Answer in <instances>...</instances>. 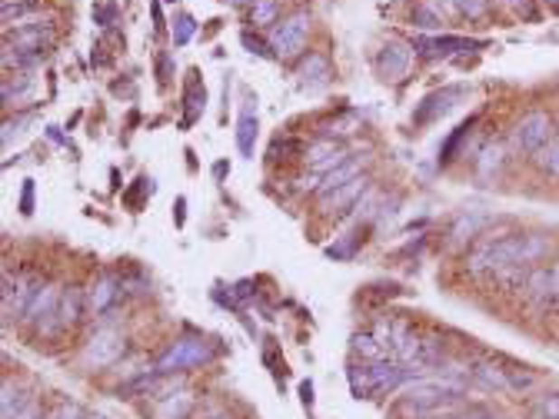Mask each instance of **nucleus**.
I'll list each match as a JSON object with an SVG mask.
<instances>
[{
	"label": "nucleus",
	"instance_id": "2eb2a0df",
	"mask_svg": "<svg viewBox=\"0 0 559 419\" xmlns=\"http://www.w3.org/2000/svg\"><path fill=\"white\" fill-rule=\"evenodd\" d=\"M253 144H257V103L247 100L240 107L237 120V147L243 157H253Z\"/></svg>",
	"mask_w": 559,
	"mask_h": 419
},
{
	"label": "nucleus",
	"instance_id": "f8f14e48",
	"mask_svg": "<svg viewBox=\"0 0 559 419\" xmlns=\"http://www.w3.org/2000/svg\"><path fill=\"white\" fill-rule=\"evenodd\" d=\"M83 309H87V293L81 287H67L61 293V307H57V323L53 329H71L81 323Z\"/></svg>",
	"mask_w": 559,
	"mask_h": 419
},
{
	"label": "nucleus",
	"instance_id": "4468645a",
	"mask_svg": "<svg viewBox=\"0 0 559 419\" xmlns=\"http://www.w3.org/2000/svg\"><path fill=\"white\" fill-rule=\"evenodd\" d=\"M207 110V87L200 81V73L194 71L190 73V81H186V93H184V127L190 123H197Z\"/></svg>",
	"mask_w": 559,
	"mask_h": 419
},
{
	"label": "nucleus",
	"instance_id": "5701e85b",
	"mask_svg": "<svg viewBox=\"0 0 559 419\" xmlns=\"http://www.w3.org/2000/svg\"><path fill=\"white\" fill-rule=\"evenodd\" d=\"M533 160V167H536L539 174L553 176V180H559V137H553L543 150H536V154L529 157Z\"/></svg>",
	"mask_w": 559,
	"mask_h": 419
},
{
	"label": "nucleus",
	"instance_id": "bb28decb",
	"mask_svg": "<svg viewBox=\"0 0 559 419\" xmlns=\"http://www.w3.org/2000/svg\"><path fill=\"white\" fill-rule=\"evenodd\" d=\"M473 123H477V117H469V120H466L463 127H456V133L443 144V150H440V167L453 164V160H456V150H460V144H463L466 137H469V130H473Z\"/></svg>",
	"mask_w": 559,
	"mask_h": 419
},
{
	"label": "nucleus",
	"instance_id": "393cba45",
	"mask_svg": "<svg viewBox=\"0 0 559 419\" xmlns=\"http://www.w3.org/2000/svg\"><path fill=\"white\" fill-rule=\"evenodd\" d=\"M27 399H31V396H24L21 386H14L11 379H4V396H0V419H14L24 406H27Z\"/></svg>",
	"mask_w": 559,
	"mask_h": 419
},
{
	"label": "nucleus",
	"instance_id": "f03ea898",
	"mask_svg": "<svg viewBox=\"0 0 559 419\" xmlns=\"http://www.w3.org/2000/svg\"><path fill=\"white\" fill-rule=\"evenodd\" d=\"M556 137V120L546 110H529L516 120V127L509 130V150L519 157H533L536 150L549 144Z\"/></svg>",
	"mask_w": 559,
	"mask_h": 419
},
{
	"label": "nucleus",
	"instance_id": "ddd939ff",
	"mask_svg": "<svg viewBox=\"0 0 559 419\" xmlns=\"http://www.w3.org/2000/svg\"><path fill=\"white\" fill-rule=\"evenodd\" d=\"M194 403H197V396L190 389H174V393L156 399L154 419H186L194 413Z\"/></svg>",
	"mask_w": 559,
	"mask_h": 419
},
{
	"label": "nucleus",
	"instance_id": "72a5a7b5",
	"mask_svg": "<svg viewBox=\"0 0 559 419\" xmlns=\"http://www.w3.org/2000/svg\"><path fill=\"white\" fill-rule=\"evenodd\" d=\"M41 416H43V413H41V399L31 396V399H27V406H24L14 419H41Z\"/></svg>",
	"mask_w": 559,
	"mask_h": 419
},
{
	"label": "nucleus",
	"instance_id": "79ce46f5",
	"mask_svg": "<svg viewBox=\"0 0 559 419\" xmlns=\"http://www.w3.org/2000/svg\"><path fill=\"white\" fill-rule=\"evenodd\" d=\"M300 393H303V403L310 406V403H313V396H310V393H313V386H310V383H303V386H300Z\"/></svg>",
	"mask_w": 559,
	"mask_h": 419
},
{
	"label": "nucleus",
	"instance_id": "37998d69",
	"mask_svg": "<svg viewBox=\"0 0 559 419\" xmlns=\"http://www.w3.org/2000/svg\"><path fill=\"white\" fill-rule=\"evenodd\" d=\"M213 174H217V176L230 174V164H223V160H220V164H217V167H213Z\"/></svg>",
	"mask_w": 559,
	"mask_h": 419
},
{
	"label": "nucleus",
	"instance_id": "2f4dec72",
	"mask_svg": "<svg viewBox=\"0 0 559 419\" xmlns=\"http://www.w3.org/2000/svg\"><path fill=\"white\" fill-rule=\"evenodd\" d=\"M333 150H340V147L333 144V140H317V144H313V147H307V154H303V157H307V167L320 164L323 157H330Z\"/></svg>",
	"mask_w": 559,
	"mask_h": 419
},
{
	"label": "nucleus",
	"instance_id": "423d86ee",
	"mask_svg": "<svg viewBox=\"0 0 559 419\" xmlns=\"http://www.w3.org/2000/svg\"><path fill=\"white\" fill-rule=\"evenodd\" d=\"M366 190H370V176L363 174V176H356V180H350V184L336 186L333 194H323L320 206H317V214L320 216H340L343 210H353V204H356Z\"/></svg>",
	"mask_w": 559,
	"mask_h": 419
},
{
	"label": "nucleus",
	"instance_id": "58836bf2",
	"mask_svg": "<svg viewBox=\"0 0 559 419\" xmlns=\"http://www.w3.org/2000/svg\"><path fill=\"white\" fill-rule=\"evenodd\" d=\"M509 7H516L523 17H533V7H529V0H507Z\"/></svg>",
	"mask_w": 559,
	"mask_h": 419
},
{
	"label": "nucleus",
	"instance_id": "8fccbe9b",
	"mask_svg": "<svg viewBox=\"0 0 559 419\" xmlns=\"http://www.w3.org/2000/svg\"><path fill=\"white\" fill-rule=\"evenodd\" d=\"M553 309H559V300H556V307H553Z\"/></svg>",
	"mask_w": 559,
	"mask_h": 419
},
{
	"label": "nucleus",
	"instance_id": "a19ab883",
	"mask_svg": "<svg viewBox=\"0 0 559 419\" xmlns=\"http://www.w3.org/2000/svg\"><path fill=\"white\" fill-rule=\"evenodd\" d=\"M184 206H186V200L180 196V200H176V226H184Z\"/></svg>",
	"mask_w": 559,
	"mask_h": 419
},
{
	"label": "nucleus",
	"instance_id": "0eeeda50",
	"mask_svg": "<svg viewBox=\"0 0 559 419\" xmlns=\"http://www.w3.org/2000/svg\"><path fill=\"white\" fill-rule=\"evenodd\" d=\"M413 43H403V41H390L384 43V51L376 57V67L384 73V81H403L410 67H413Z\"/></svg>",
	"mask_w": 559,
	"mask_h": 419
},
{
	"label": "nucleus",
	"instance_id": "c03bdc74",
	"mask_svg": "<svg viewBox=\"0 0 559 419\" xmlns=\"http://www.w3.org/2000/svg\"><path fill=\"white\" fill-rule=\"evenodd\" d=\"M210 419H233L230 413H217V416H210Z\"/></svg>",
	"mask_w": 559,
	"mask_h": 419
},
{
	"label": "nucleus",
	"instance_id": "7c9ffc66",
	"mask_svg": "<svg viewBox=\"0 0 559 419\" xmlns=\"http://www.w3.org/2000/svg\"><path fill=\"white\" fill-rule=\"evenodd\" d=\"M446 11L450 14H466V17H483V11H487V0H446Z\"/></svg>",
	"mask_w": 559,
	"mask_h": 419
},
{
	"label": "nucleus",
	"instance_id": "dca6fc26",
	"mask_svg": "<svg viewBox=\"0 0 559 419\" xmlns=\"http://www.w3.org/2000/svg\"><path fill=\"white\" fill-rule=\"evenodd\" d=\"M297 77H300L303 87H323V83H330L333 71H330L327 53H307V61L300 63Z\"/></svg>",
	"mask_w": 559,
	"mask_h": 419
},
{
	"label": "nucleus",
	"instance_id": "09e8293b",
	"mask_svg": "<svg viewBox=\"0 0 559 419\" xmlns=\"http://www.w3.org/2000/svg\"><path fill=\"white\" fill-rule=\"evenodd\" d=\"M556 137H559V123H556Z\"/></svg>",
	"mask_w": 559,
	"mask_h": 419
},
{
	"label": "nucleus",
	"instance_id": "49530a36",
	"mask_svg": "<svg viewBox=\"0 0 559 419\" xmlns=\"http://www.w3.org/2000/svg\"><path fill=\"white\" fill-rule=\"evenodd\" d=\"M83 419H104V416H100V413H90V416H83Z\"/></svg>",
	"mask_w": 559,
	"mask_h": 419
},
{
	"label": "nucleus",
	"instance_id": "ea45409f",
	"mask_svg": "<svg viewBox=\"0 0 559 419\" xmlns=\"http://www.w3.org/2000/svg\"><path fill=\"white\" fill-rule=\"evenodd\" d=\"M150 14H154V27H156V31H160V27H164V14H160V0H154V4H150Z\"/></svg>",
	"mask_w": 559,
	"mask_h": 419
},
{
	"label": "nucleus",
	"instance_id": "e433bc0d",
	"mask_svg": "<svg viewBox=\"0 0 559 419\" xmlns=\"http://www.w3.org/2000/svg\"><path fill=\"white\" fill-rule=\"evenodd\" d=\"M243 43H247V47H250V51H253V53H260V57H277V53L267 51V47H263V43H260V41H253L250 33H243Z\"/></svg>",
	"mask_w": 559,
	"mask_h": 419
},
{
	"label": "nucleus",
	"instance_id": "c756f323",
	"mask_svg": "<svg viewBox=\"0 0 559 419\" xmlns=\"http://www.w3.org/2000/svg\"><path fill=\"white\" fill-rule=\"evenodd\" d=\"M533 413H536L539 419H559V393H543V396H536Z\"/></svg>",
	"mask_w": 559,
	"mask_h": 419
},
{
	"label": "nucleus",
	"instance_id": "de8ad7c7",
	"mask_svg": "<svg viewBox=\"0 0 559 419\" xmlns=\"http://www.w3.org/2000/svg\"><path fill=\"white\" fill-rule=\"evenodd\" d=\"M230 4H247V0H230Z\"/></svg>",
	"mask_w": 559,
	"mask_h": 419
},
{
	"label": "nucleus",
	"instance_id": "c9c22d12",
	"mask_svg": "<svg viewBox=\"0 0 559 419\" xmlns=\"http://www.w3.org/2000/svg\"><path fill=\"white\" fill-rule=\"evenodd\" d=\"M114 17H117V7H97V11H93V21L104 24V27L114 21Z\"/></svg>",
	"mask_w": 559,
	"mask_h": 419
},
{
	"label": "nucleus",
	"instance_id": "412c9836",
	"mask_svg": "<svg viewBox=\"0 0 559 419\" xmlns=\"http://www.w3.org/2000/svg\"><path fill=\"white\" fill-rule=\"evenodd\" d=\"M356 176H363V160H356V157H350L343 167H336V170H330V174L323 176V184H320V196L323 194H333L336 186L343 184H350V180H356Z\"/></svg>",
	"mask_w": 559,
	"mask_h": 419
},
{
	"label": "nucleus",
	"instance_id": "f257e3e1",
	"mask_svg": "<svg viewBox=\"0 0 559 419\" xmlns=\"http://www.w3.org/2000/svg\"><path fill=\"white\" fill-rule=\"evenodd\" d=\"M213 359H217V347H213L210 339L190 337V339H176L174 347L166 349L154 367L160 376H174V373H190V369L210 367Z\"/></svg>",
	"mask_w": 559,
	"mask_h": 419
},
{
	"label": "nucleus",
	"instance_id": "1a4fd4ad",
	"mask_svg": "<svg viewBox=\"0 0 559 419\" xmlns=\"http://www.w3.org/2000/svg\"><path fill=\"white\" fill-rule=\"evenodd\" d=\"M413 51L423 57V61H433V57H450V53H460V51H473V47H483L479 41H466V37H413Z\"/></svg>",
	"mask_w": 559,
	"mask_h": 419
},
{
	"label": "nucleus",
	"instance_id": "a18cd8bd",
	"mask_svg": "<svg viewBox=\"0 0 559 419\" xmlns=\"http://www.w3.org/2000/svg\"><path fill=\"white\" fill-rule=\"evenodd\" d=\"M41 419H57V409H53V413H43Z\"/></svg>",
	"mask_w": 559,
	"mask_h": 419
},
{
	"label": "nucleus",
	"instance_id": "39448f33",
	"mask_svg": "<svg viewBox=\"0 0 559 419\" xmlns=\"http://www.w3.org/2000/svg\"><path fill=\"white\" fill-rule=\"evenodd\" d=\"M61 287L53 283H41V290L33 293L31 307L24 313V323L27 327H37L41 333H53V323H57V307H61Z\"/></svg>",
	"mask_w": 559,
	"mask_h": 419
},
{
	"label": "nucleus",
	"instance_id": "f704fd0d",
	"mask_svg": "<svg viewBox=\"0 0 559 419\" xmlns=\"http://www.w3.org/2000/svg\"><path fill=\"white\" fill-rule=\"evenodd\" d=\"M489 416V409L483 406H466L463 413H456V416H446V419H487Z\"/></svg>",
	"mask_w": 559,
	"mask_h": 419
},
{
	"label": "nucleus",
	"instance_id": "a211bd4d",
	"mask_svg": "<svg viewBox=\"0 0 559 419\" xmlns=\"http://www.w3.org/2000/svg\"><path fill=\"white\" fill-rule=\"evenodd\" d=\"M483 226H487V216H477V214L456 216L453 226H450V243H453V246L473 243V240L483 233Z\"/></svg>",
	"mask_w": 559,
	"mask_h": 419
},
{
	"label": "nucleus",
	"instance_id": "20e7f679",
	"mask_svg": "<svg viewBox=\"0 0 559 419\" xmlns=\"http://www.w3.org/2000/svg\"><path fill=\"white\" fill-rule=\"evenodd\" d=\"M124 347H127V337L120 329L100 327L90 339H87V347H83V367L87 369L114 367L117 359L124 357Z\"/></svg>",
	"mask_w": 559,
	"mask_h": 419
},
{
	"label": "nucleus",
	"instance_id": "9b49d317",
	"mask_svg": "<svg viewBox=\"0 0 559 419\" xmlns=\"http://www.w3.org/2000/svg\"><path fill=\"white\" fill-rule=\"evenodd\" d=\"M120 290H124V280H117V276H100V280L87 290V313H93V317L107 313V309L117 303Z\"/></svg>",
	"mask_w": 559,
	"mask_h": 419
},
{
	"label": "nucleus",
	"instance_id": "4c0bfd02",
	"mask_svg": "<svg viewBox=\"0 0 559 419\" xmlns=\"http://www.w3.org/2000/svg\"><path fill=\"white\" fill-rule=\"evenodd\" d=\"M31 206H33V184L27 180V184H24V196H21V210L24 214H31Z\"/></svg>",
	"mask_w": 559,
	"mask_h": 419
},
{
	"label": "nucleus",
	"instance_id": "a878e982",
	"mask_svg": "<svg viewBox=\"0 0 559 419\" xmlns=\"http://www.w3.org/2000/svg\"><path fill=\"white\" fill-rule=\"evenodd\" d=\"M280 17V0H253L250 4V24L253 27H270Z\"/></svg>",
	"mask_w": 559,
	"mask_h": 419
},
{
	"label": "nucleus",
	"instance_id": "473e14b6",
	"mask_svg": "<svg viewBox=\"0 0 559 419\" xmlns=\"http://www.w3.org/2000/svg\"><path fill=\"white\" fill-rule=\"evenodd\" d=\"M170 71H174V61H170V53L160 51L156 53V77H160V83L170 81Z\"/></svg>",
	"mask_w": 559,
	"mask_h": 419
},
{
	"label": "nucleus",
	"instance_id": "3c124183",
	"mask_svg": "<svg viewBox=\"0 0 559 419\" xmlns=\"http://www.w3.org/2000/svg\"><path fill=\"white\" fill-rule=\"evenodd\" d=\"M166 4H174V0H166Z\"/></svg>",
	"mask_w": 559,
	"mask_h": 419
},
{
	"label": "nucleus",
	"instance_id": "4be33fe9",
	"mask_svg": "<svg viewBox=\"0 0 559 419\" xmlns=\"http://www.w3.org/2000/svg\"><path fill=\"white\" fill-rule=\"evenodd\" d=\"M353 353L360 359H366V363H380V359H393L390 357V349L380 343V339L373 337V333H356L353 337Z\"/></svg>",
	"mask_w": 559,
	"mask_h": 419
},
{
	"label": "nucleus",
	"instance_id": "7ed1b4c3",
	"mask_svg": "<svg viewBox=\"0 0 559 419\" xmlns=\"http://www.w3.org/2000/svg\"><path fill=\"white\" fill-rule=\"evenodd\" d=\"M307 33H310V14L307 11H297L290 17H283V21L270 31V47L277 53L280 61H293V57H300L303 47H307Z\"/></svg>",
	"mask_w": 559,
	"mask_h": 419
},
{
	"label": "nucleus",
	"instance_id": "6ab92c4d",
	"mask_svg": "<svg viewBox=\"0 0 559 419\" xmlns=\"http://www.w3.org/2000/svg\"><path fill=\"white\" fill-rule=\"evenodd\" d=\"M553 256V236L549 233H523V263L543 266Z\"/></svg>",
	"mask_w": 559,
	"mask_h": 419
},
{
	"label": "nucleus",
	"instance_id": "6e6552de",
	"mask_svg": "<svg viewBox=\"0 0 559 419\" xmlns=\"http://www.w3.org/2000/svg\"><path fill=\"white\" fill-rule=\"evenodd\" d=\"M460 97H463V87H443V90L430 93V97H426V100L413 110V123L416 127H430V123L440 120L443 113L453 110Z\"/></svg>",
	"mask_w": 559,
	"mask_h": 419
},
{
	"label": "nucleus",
	"instance_id": "c85d7f7f",
	"mask_svg": "<svg viewBox=\"0 0 559 419\" xmlns=\"http://www.w3.org/2000/svg\"><path fill=\"white\" fill-rule=\"evenodd\" d=\"M194 33H197V21H194L190 14H176L174 17V47H186Z\"/></svg>",
	"mask_w": 559,
	"mask_h": 419
},
{
	"label": "nucleus",
	"instance_id": "b1692460",
	"mask_svg": "<svg viewBox=\"0 0 559 419\" xmlns=\"http://www.w3.org/2000/svg\"><path fill=\"white\" fill-rule=\"evenodd\" d=\"M410 21H413L420 31H440L443 17H440V7H436L433 0H420L413 11H410Z\"/></svg>",
	"mask_w": 559,
	"mask_h": 419
},
{
	"label": "nucleus",
	"instance_id": "f3484780",
	"mask_svg": "<svg viewBox=\"0 0 559 419\" xmlns=\"http://www.w3.org/2000/svg\"><path fill=\"white\" fill-rule=\"evenodd\" d=\"M473 167H477L479 180H493V176H499V170L507 167V147L503 144H487L477 154V164Z\"/></svg>",
	"mask_w": 559,
	"mask_h": 419
},
{
	"label": "nucleus",
	"instance_id": "aec40b11",
	"mask_svg": "<svg viewBox=\"0 0 559 419\" xmlns=\"http://www.w3.org/2000/svg\"><path fill=\"white\" fill-rule=\"evenodd\" d=\"M41 290V283L37 280H21L17 283V290H14V300H7L4 303V317L7 319H24V313H27V307H31V300H33V293Z\"/></svg>",
	"mask_w": 559,
	"mask_h": 419
},
{
	"label": "nucleus",
	"instance_id": "9d476101",
	"mask_svg": "<svg viewBox=\"0 0 559 419\" xmlns=\"http://www.w3.org/2000/svg\"><path fill=\"white\" fill-rule=\"evenodd\" d=\"M469 379H473L477 386L489 389V393H509V367H503V363L493 359V357L473 359V367H469Z\"/></svg>",
	"mask_w": 559,
	"mask_h": 419
},
{
	"label": "nucleus",
	"instance_id": "cd10ccee",
	"mask_svg": "<svg viewBox=\"0 0 559 419\" xmlns=\"http://www.w3.org/2000/svg\"><path fill=\"white\" fill-rule=\"evenodd\" d=\"M533 386H539V376L536 373H529V369L523 367H509V393H529Z\"/></svg>",
	"mask_w": 559,
	"mask_h": 419
}]
</instances>
